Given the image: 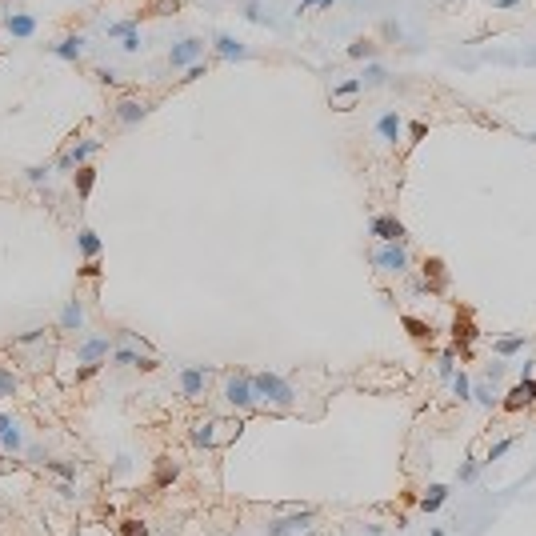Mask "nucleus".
<instances>
[{
    "mask_svg": "<svg viewBox=\"0 0 536 536\" xmlns=\"http://www.w3.org/2000/svg\"><path fill=\"white\" fill-rule=\"evenodd\" d=\"M80 272H84V277H96V272H100V264H96V260H84V268H80Z\"/></svg>",
    "mask_w": 536,
    "mask_h": 536,
    "instance_id": "49530a36",
    "label": "nucleus"
},
{
    "mask_svg": "<svg viewBox=\"0 0 536 536\" xmlns=\"http://www.w3.org/2000/svg\"><path fill=\"white\" fill-rule=\"evenodd\" d=\"M45 468H52V472L65 476V480H76V465H69V461H45Z\"/></svg>",
    "mask_w": 536,
    "mask_h": 536,
    "instance_id": "f704fd0d",
    "label": "nucleus"
},
{
    "mask_svg": "<svg viewBox=\"0 0 536 536\" xmlns=\"http://www.w3.org/2000/svg\"><path fill=\"white\" fill-rule=\"evenodd\" d=\"M349 56H352V60H364V56H373V40H352V45H349Z\"/></svg>",
    "mask_w": 536,
    "mask_h": 536,
    "instance_id": "e433bc0d",
    "label": "nucleus"
},
{
    "mask_svg": "<svg viewBox=\"0 0 536 536\" xmlns=\"http://www.w3.org/2000/svg\"><path fill=\"white\" fill-rule=\"evenodd\" d=\"M220 397L229 408L236 412H248V408H257V393H253V373H224V388H220Z\"/></svg>",
    "mask_w": 536,
    "mask_h": 536,
    "instance_id": "f03ea898",
    "label": "nucleus"
},
{
    "mask_svg": "<svg viewBox=\"0 0 536 536\" xmlns=\"http://www.w3.org/2000/svg\"><path fill=\"white\" fill-rule=\"evenodd\" d=\"M373 268L384 277H404L408 272V248L404 244H376L373 248Z\"/></svg>",
    "mask_w": 536,
    "mask_h": 536,
    "instance_id": "423d86ee",
    "label": "nucleus"
},
{
    "mask_svg": "<svg viewBox=\"0 0 536 536\" xmlns=\"http://www.w3.org/2000/svg\"><path fill=\"white\" fill-rule=\"evenodd\" d=\"M444 288H448V268H444L441 257H428L424 260V292H436V296H441Z\"/></svg>",
    "mask_w": 536,
    "mask_h": 536,
    "instance_id": "f3484780",
    "label": "nucleus"
},
{
    "mask_svg": "<svg viewBox=\"0 0 536 536\" xmlns=\"http://www.w3.org/2000/svg\"><path fill=\"white\" fill-rule=\"evenodd\" d=\"M209 376H212V364H180L176 369V388L185 400H200L209 393Z\"/></svg>",
    "mask_w": 536,
    "mask_h": 536,
    "instance_id": "39448f33",
    "label": "nucleus"
},
{
    "mask_svg": "<svg viewBox=\"0 0 536 536\" xmlns=\"http://www.w3.org/2000/svg\"><path fill=\"white\" fill-rule=\"evenodd\" d=\"M533 404H536V380L533 376H520L513 388L500 397V408H504V412H524V408H533Z\"/></svg>",
    "mask_w": 536,
    "mask_h": 536,
    "instance_id": "1a4fd4ad",
    "label": "nucleus"
},
{
    "mask_svg": "<svg viewBox=\"0 0 536 536\" xmlns=\"http://www.w3.org/2000/svg\"><path fill=\"white\" fill-rule=\"evenodd\" d=\"M404 328L412 332V340H417V345H428V340H432V328L424 325V321H417V316H404Z\"/></svg>",
    "mask_w": 536,
    "mask_h": 536,
    "instance_id": "c85d7f7f",
    "label": "nucleus"
},
{
    "mask_svg": "<svg viewBox=\"0 0 536 536\" xmlns=\"http://www.w3.org/2000/svg\"><path fill=\"white\" fill-rule=\"evenodd\" d=\"M513 444H516V436H500V441L485 452V461H480V465H496V461H504V456L513 452Z\"/></svg>",
    "mask_w": 536,
    "mask_h": 536,
    "instance_id": "bb28decb",
    "label": "nucleus"
},
{
    "mask_svg": "<svg viewBox=\"0 0 536 536\" xmlns=\"http://www.w3.org/2000/svg\"><path fill=\"white\" fill-rule=\"evenodd\" d=\"M200 56H205V40L200 36H185V40H176L168 48V65L172 69H192Z\"/></svg>",
    "mask_w": 536,
    "mask_h": 536,
    "instance_id": "9b49d317",
    "label": "nucleus"
},
{
    "mask_svg": "<svg viewBox=\"0 0 536 536\" xmlns=\"http://www.w3.org/2000/svg\"><path fill=\"white\" fill-rule=\"evenodd\" d=\"M4 28L16 40H28V36H36V16L32 12H4Z\"/></svg>",
    "mask_w": 536,
    "mask_h": 536,
    "instance_id": "6ab92c4d",
    "label": "nucleus"
},
{
    "mask_svg": "<svg viewBox=\"0 0 536 536\" xmlns=\"http://www.w3.org/2000/svg\"><path fill=\"white\" fill-rule=\"evenodd\" d=\"M480 461H461V465H456V485H472V480H476V476H480Z\"/></svg>",
    "mask_w": 536,
    "mask_h": 536,
    "instance_id": "c756f323",
    "label": "nucleus"
},
{
    "mask_svg": "<svg viewBox=\"0 0 536 536\" xmlns=\"http://www.w3.org/2000/svg\"><path fill=\"white\" fill-rule=\"evenodd\" d=\"M448 388H452V397L461 400V404H468V400H472V376H468L465 369H456V373L448 376Z\"/></svg>",
    "mask_w": 536,
    "mask_h": 536,
    "instance_id": "393cba45",
    "label": "nucleus"
},
{
    "mask_svg": "<svg viewBox=\"0 0 536 536\" xmlns=\"http://www.w3.org/2000/svg\"><path fill=\"white\" fill-rule=\"evenodd\" d=\"M376 137L384 140V144H397V140L404 137V117H400L397 108H388V113L376 117Z\"/></svg>",
    "mask_w": 536,
    "mask_h": 536,
    "instance_id": "dca6fc26",
    "label": "nucleus"
},
{
    "mask_svg": "<svg viewBox=\"0 0 536 536\" xmlns=\"http://www.w3.org/2000/svg\"><path fill=\"white\" fill-rule=\"evenodd\" d=\"M436 373H441L444 380L456 373V349H444V352H441V360H436Z\"/></svg>",
    "mask_w": 536,
    "mask_h": 536,
    "instance_id": "473e14b6",
    "label": "nucleus"
},
{
    "mask_svg": "<svg viewBox=\"0 0 536 536\" xmlns=\"http://www.w3.org/2000/svg\"><path fill=\"white\" fill-rule=\"evenodd\" d=\"M104 32H108V36H120V40H124L128 32H137V21H113L108 28H104Z\"/></svg>",
    "mask_w": 536,
    "mask_h": 536,
    "instance_id": "c9c22d12",
    "label": "nucleus"
},
{
    "mask_svg": "<svg viewBox=\"0 0 536 536\" xmlns=\"http://www.w3.org/2000/svg\"><path fill=\"white\" fill-rule=\"evenodd\" d=\"M117 349V340L113 336H84L80 345H76V360L80 364H104L108 356Z\"/></svg>",
    "mask_w": 536,
    "mask_h": 536,
    "instance_id": "9d476101",
    "label": "nucleus"
},
{
    "mask_svg": "<svg viewBox=\"0 0 536 536\" xmlns=\"http://www.w3.org/2000/svg\"><path fill=\"white\" fill-rule=\"evenodd\" d=\"M205 72H209V65H200V60H196L192 69H185V76H180V84H192V80H200Z\"/></svg>",
    "mask_w": 536,
    "mask_h": 536,
    "instance_id": "ea45409f",
    "label": "nucleus"
},
{
    "mask_svg": "<svg viewBox=\"0 0 536 536\" xmlns=\"http://www.w3.org/2000/svg\"><path fill=\"white\" fill-rule=\"evenodd\" d=\"M332 4H336V0H321V8H332Z\"/></svg>",
    "mask_w": 536,
    "mask_h": 536,
    "instance_id": "864d4df0",
    "label": "nucleus"
},
{
    "mask_svg": "<svg viewBox=\"0 0 536 536\" xmlns=\"http://www.w3.org/2000/svg\"><path fill=\"white\" fill-rule=\"evenodd\" d=\"M80 325H84V304L72 296V301H65V308H60V328H65V332H76Z\"/></svg>",
    "mask_w": 536,
    "mask_h": 536,
    "instance_id": "5701e85b",
    "label": "nucleus"
},
{
    "mask_svg": "<svg viewBox=\"0 0 536 536\" xmlns=\"http://www.w3.org/2000/svg\"><path fill=\"white\" fill-rule=\"evenodd\" d=\"M100 152V140L89 137V140H80V144H72L69 152L56 161V172H72V168H84L89 164V156H96Z\"/></svg>",
    "mask_w": 536,
    "mask_h": 536,
    "instance_id": "f8f14e48",
    "label": "nucleus"
},
{
    "mask_svg": "<svg viewBox=\"0 0 536 536\" xmlns=\"http://www.w3.org/2000/svg\"><path fill=\"white\" fill-rule=\"evenodd\" d=\"M93 185H96V168H89V164H84V168H76V192H80V196H89V192H93Z\"/></svg>",
    "mask_w": 536,
    "mask_h": 536,
    "instance_id": "7c9ffc66",
    "label": "nucleus"
},
{
    "mask_svg": "<svg viewBox=\"0 0 536 536\" xmlns=\"http://www.w3.org/2000/svg\"><path fill=\"white\" fill-rule=\"evenodd\" d=\"M448 496H452V489H448V485H428V492H424V496H420V513H441L444 504H448Z\"/></svg>",
    "mask_w": 536,
    "mask_h": 536,
    "instance_id": "412c9836",
    "label": "nucleus"
},
{
    "mask_svg": "<svg viewBox=\"0 0 536 536\" xmlns=\"http://www.w3.org/2000/svg\"><path fill=\"white\" fill-rule=\"evenodd\" d=\"M120 536H148V524H144V520H124V524H120Z\"/></svg>",
    "mask_w": 536,
    "mask_h": 536,
    "instance_id": "4c0bfd02",
    "label": "nucleus"
},
{
    "mask_svg": "<svg viewBox=\"0 0 536 536\" xmlns=\"http://www.w3.org/2000/svg\"><path fill=\"white\" fill-rule=\"evenodd\" d=\"M12 393H16V376L8 369H0V397H12Z\"/></svg>",
    "mask_w": 536,
    "mask_h": 536,
    "instance_id": "58836bf2",
    "label": "nucleus"
},
{
    "mask_svg": "<svg viewBox=\"0 0 536 536\" xmlns=\"http://www.w3.org/2000/svg\"><path fill=\"white\" fill-rule=\"evenodd\" d=\"M476 325H472V316L468 312H461L456 321H452V349H456V356H468L472 352V345H476Z\"/></svg>",
    "mask_w": 536,
    "mask_h": 536,
    "instance_id": "ddd939ff",
    "label": "nucleus"
},
{
    "mask_svg": "<svg viewBox=\"0 0 536 536\" xmlns=\"http://www.w3.org/2000/svg\"><path fill=\"white\" fill-rule=\"evenodd\" d=\"M52 172H56V164H32V168H24L28 185H48V180H52Z\"/></svg>",
    "mask_w": 536,
    "mask_h": 536,
    "instance_id": "cd10ccee",
    "label": "nucleus"
},
{
    "mask_svg": "<svg viewBox=\"0 0 536 536\" xmlns=\"http://www.w3.org/2000/svg\"><path fill=\"white\" fill-rule=\"evenodd\" d=\"M472 400L480 408H500V393H496L492 380H472Z\"/></svg>",
    "mask_w": 536,
    "mask_h": 536,
    "instance_id": "4be33fe9",
    "label": "nucleus"
},
{
    "mask_svg": "<svg viewBox=\"0 0 536 536\" xmlns=\"http://www.w3.org/2000/svg\"><path fill=\"white\" fill-rule=\"evenodd\" d=\"M253 393H257V404H268L272 412H292L296 404V388L280 373H253Z\"/></svg>",
    "mask_w": 536,
    "mask_h": 536,
    "instance_id": "f257e3e1",
    "label": "nucleus"
},
{
    "mask_svg": "<svg viewBox=\"0 0 536 536\" xmlns=\"http://www.w3.org/2000/svg\"><path fill=\"white\" fill-rule=\"evenodd\" d=\"M500 376H504V360L496 356V364H489V369H485V380H492V384H496Z\"/></svg>",
    "mask_w": 536,
    "mask_h": 536,
    "instance_id": "a19ab883",
    "label": "nucleus"
},
{
    "mask_svg": "<svg viewBox=\"0 0 536 536\" xmlns=\"http://www.w3.org/2000/svg\"><path fill=\"white\" fill-rule=\"evenodd\" d=\"M360 89H364V84H360V76H349V80H340V84L332 89V96H336V100H345V96H356Z\"/></svg>",
    "mask_w": 536,
    "mask_h": 536,
    "instance_id": "2f4dec72",
    "label": "nucleus"
},
{
    "mask_svg": "<svg viewBox=\"0 0 536 536\" xmlns=\"http://www.w3.org/2000/svg\"><path fill=\"white\" fill-rule=\"evenodd\" d=\"M520 137L528 140V144H536V132H520Z\"/></svg>",
    "mask_w": 536,
    "mask_h": 536,
    "instance_id": "603ef678",
    "label": "nucleus"
},
{
    "mask_svg": "<svg viewBox=\"0 0 536 536\" xmlns=\"http://www.w3.org/2000/svg\"><path fill=\"white\" fill-rule=\"evenodd\" d=\"M384 76H388V72L380 69V65H364V72H360V84H384Z\"/></svg>",
    "mask_w": 536,
    "mask_h": 536,
    "instance_id": "72a5a7b5",
    "label": "nucleus"
},
{
    "mask_svg": "<svg viewBox=\"0 0 536 536\" xmlns=\"http://www.w3.org/2000/svg\"><path fill=\"white\" fill-rule=\"evenodd\" d=\"M212 52H216V60H248V48L240 45L233 32H216L212 36Z\"/></svg>",
    "mask_w": 536,
    "mask_h": 536,
    "instance_id": "4468645a",
    "label": "nucleus"
},
{
    "mask_svg": "<svg viewBox=\"0 0 536 536\" xmlns=\"http://www.w3.org/2000/svg\"><path fill=\"white\" fill-rule=\"evenodd\" d=\"M148 113H152L148 100H132V96H124V100L117 104V120H120V124H140Z\"/></svg>",
    "mask_w": 536,
    "mask_h": 536,
    "instance_id": "aec40b11",
    "label": "nucleus"
},
{
    "mask_svg": "<svg viewBox=\"0 0 536 536\" xmlns=\"http://www.w3.org/2000/svg\"><path fill=\"white\" fill-rule=\"evenodd\" d=\"M428 536H448V528H444V524H432V528H428Z\"/></svg>",
    "mask_w": 536,
    "mask_h": 536,
    "instance_id": "8fccbe9b",
    "label": "nucleus"
},
{
    "mask_svg": "<svg viewBox=\"0 0 536 536\" xmlns=\"http://www.w3.org/2000/svg\"><path fill=\"white\" fill-rule=\"evenodd\" d=\"M192 444L196 448H216V444H229L233 436H240V424H224V420H200L192 424Z\"/></svg>",
    "mask_w": 536,
    "mask_h": 536,
    "instance_id": "7ed1b4c3",
    "label": "nucleus"
},
{
    "mask_svg": "<svg viewBox=\"0 0 536 536\" xmlns=\"http://www.w3.org/2000/svg\"><path fill=\"white\" fill-rule=\"evenodd\" d=\"M308 8H321V0H301V8H296V12H308Z\"/></svg>",
    "mask_w": 536,
    "mask_h": 536,
    "instance_id": "09e8293b",
    "label": "nucleus"
},
{
    "mask_svg": "<svg viewBox=\"0 0 536 536\" xmlns=\"http://www.w3.org/2000/svg\"><path fill=\"white\" fill-rule=\"evenodd\" d=\"M168 480H176V465H161L156 472V485H168Z\"/></svg>",
    "mask_w": 536,
    "mask_h": 536,
    "instance_id": "79ce46f5",
    "label": "nucleus"
},
{
    "mask_svg": "<svg viewBox=\"0 0 536 536\" xmlns=\"http://www.w3.org/2000/svg\"><path fill=\"white\" fill-rule=\"evenodd\" d=\"M76 536H84V533H76Z\"/></svg>",
    "mask_w": 536,
    "mask_h": 536,
    "instance_id": "6e6d98bb",
    "label": "nucleus"
},
{
    "mask_svg": "<svg viewBox=\"0 0 536 536\" xmlns=\"http://www.w3.org/2000/svg\"><path fill=\"white\" fill-rule=\"evenodd\" d=\"M369 233H373L380 244H408V229L400 224L393 212H376L373 220H369Z\"/></svg>",
    "mask_w": 536,
    "mask_h": 536,
    "instance_id": "6e6552de",
    "label": "nucleus"
},
{
    "mask_svg": "<svg viewBox=\"0 0 536 536\" xmlns=\"http://www.w3.org/2000/svg\"><path fill=\"white\" fill-rule=\"evenodd\" d=\"M120 48H124V52H140V32H128V36L120 40Z\"/></svg>",
    "mask_w": 536,
    "mask_h": 536,
    "instance_id": "37998d69",
    "label": "nucleus"
},
{
    "mask_svg": "<svg viewBox=\"0 0 536 536\" xmlns=\"http://www.w3.org/2000/svg\"><path fill=\"white\" fill-rule=\"evenodd\" d=\"M516 4H520V0H496L492 8H500V12H504V8H516Z\"/></svg>",
    "mask_w": 536,
    "mask_h": 536,
    "instance_id": "de8ad7c7",
    "label": "nucleus"
},
{
    "mask_svg": "<svg viewBox=\"0 0 536 536\" xmlns=\"http://www.w3.org/2000/svg\"><path fill=\"white\" fill-rule=\"evenodd\" d=\"M308 528H316V513H312V509H292V513L272 516V520L264 524L268 536H301V533H308Z\"/></svg>",
    "mask_w": 536,
    "mask_h": 536,
    "instance_id": "20e7f679",
    "label": "nucleus"
},
{
    "mask_svg": "<svg viewBox=\"0 0 536 536\" xmlns=\"http://www.w3.org/2000/svg\"><path fill=\"white\" fill-rule=\"evenodd\" d=\"M40 336H45V328H32V332H24L16 345H32V340H40Z\"/></svg>",
    "mask_w": 536,
    "mask_h": 536,
    "instance_id": "c03bdc74",
    "label": "nucleus"
},
{
    "mask_svg": "<svg viewBox=\"0 0 536 536\" xmlns=\"http://www.w3.org/2000/svg\"><path fill=\"white\" fill-rule=\"evenodd\" d=\"M8 424H12V417H8V412H0V436H4V428H8Z\"/></svg>",
    "mask_w": 536,
    "mask_h": 536,
    "instance_id": "3c124183",
    "label": "nucleus"
},
{
    "mask_svg": "<svg viewBox=\"0 0 536 536\" xmlns=\"http://www.w3.org/2000/svg\"><path fill=\"white\" fill-rule=\"evenodd\" d=\"M76 248H80V257H84V260H96L104 244H100V236H96L93 229H80V233H76Z\"/></svg>",
    "mask_w": 536,
    "mask_h": 536,
    "instance_id": "b1692460",
    "label": "nucleus"
},
{
    "mask_svg": "<svg viewBox=\"0 0 536 536\" xmlns=\"http://www.w3.org/2000/svg\"><path fill=\"white\" fill-rule=\"evenodd\" d=\"M528 349V332H513V336H496L492 340V356H500V360H513L516 352Z\"/></svg>",
    "mask_w": 536,
    "mask_h": 536,
    "instance_id": "a211bd4d",
    "label": "nucleus"
},
{
    "mask_svg": "<svg viewBox=\"0 0 536 536\" xmlns=\"http://www.w3.org/2000/svg\"><path fill=\"white\" fill-rule=\"evenodd\" d=\"M48 52H52L56 60H65V65H76V60L84 56V36L69 32V36H60L56 45H48Z\"/></svg>",
    "mask_w": 536,
    "mask_h": 536,
    "instance_id": "2eb2a0df",
    "label": "nucleus"
},
{
    "mask_svg": "<svg viewBox=\"0 0 536 536\" xmlns=\"http://www.w3.org/2000/svg\"><path fill=\"white\" fill-rule=\"evenodd\" d=\"M0 448H4V452H12V456H16V452H24V432H21V424H16V420L4 428V436H0Z\"/></svg>",
    "mask_w": 536,
    "mask_h": 536,
    "instance_id": "a878e982",
    "label": "nucleus"
},
{
    "mask_svg": "<svg viewBox=\"0 0 536 536\" xmlns=\"http://www.w3.org/2000/svg\"><path fill=\"white\" fill-rule=\"evenodd\" d=\"M301 536H312V528H308V533H301Z\"/></svg>",
    "mask_w": 536,
    "mask_h": 536,
    "instance_id": "5fc2aeb1",
    "label": "nucleus"
},
{
    "mask_svg": "<svg viewBox=\"0 0 536 536\" xmlns=\"http://www.w3.org/2000/svg\"><path fill=\"white\" fill-rule=\"evenodd\" d=\"M108 360H113V364H120V369H144V373H152V369L161 364V360H156V356H152L148 349H140V345H128V340H120Z\"/></svg>",
    "mask_w": 536,
    "mask_h": 536,
    "instance_id": "0eeeda50",
    "label": "nucleus"
},
{
    "mask_svg": "<svg viewBox=\"0 0 536 536\" xmlns=\"http://www.w3.org/2000/svg\"><path fill=\"white\" fill-rule=\"evenodd\" d=\"M113 472H117V476H124V472H128V456H117V465H113Z\"/></svg>",
    "mask_w": 536,
    "mask_h": 536,
    "instance_id": "a18cd8bd",
    "label": "nucleus"
}]
</instances>
